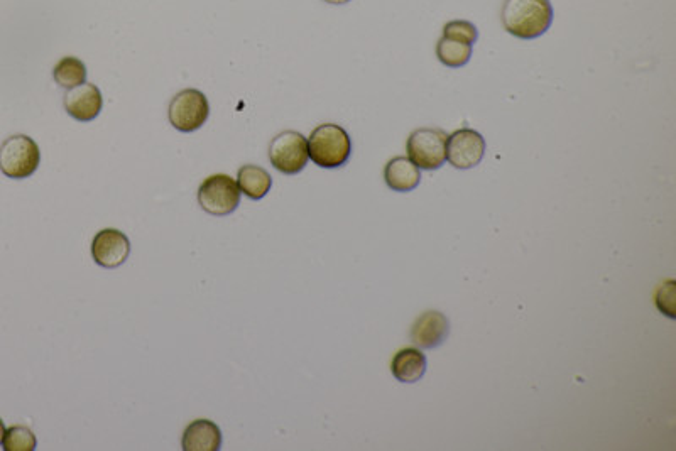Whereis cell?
<instances>
[{
	"instance_id": "1",
	"label": "cell",
	"mask_w": 676,
	"mask_h": 451,
	"mask_svg": "<svg viewBox=\"0 0 676 451\" xmlns=\"http://www.w3.org/2000/svg\"><path fill=\"white\" fill-rule=\"evenodd\" d=\"M501 21L514 38H540L553 22V7L550 0H504Z\"/></svg>"
},
{
	"instance_id": "2",
	"label": "cell",
	"mask_w": 676,
	"mask_h": 451,
	"mask_svg": "<svg viewBox=\"0 0 676 451\" xmlns=\"http://www.w3.org/2000/svg\"><path fill=\"white\" fill-rule=\"evenodd\" d=\"M308 154L313 163L325 169L344 166L352 154L349 132L338 124L318 125L308 139Z\"/></svg>"
},
{
	"instance_id": "3",
	"label": "cell",
	"mask_w": 676,
	"mask_h": 451,
	"mask_svg": "<svg viewBox=\"0 0 676 451\" xmlns=\"http://www.w3.org/2000/svg\"><path fill=\"white\" fill-rule=\"evenodd\" d=\"M41 151L31 137L24 134L9 137L0 146V171L12 180H24L36 173Z\"/></svg>"
},
{
	"instance_id": "4",
	"label": "cell",
	"mask_w": 676,
	"mask_h": 451,
	"mask_svg": "<svg viewBox=\"0 0 676 451\" xmlns=\"http://www.w3.org/2000/svg\"><path fill=\"white\" fill-rule=\"evenodd\" d=\"M198 203L213 217H227L240 205V188L229 174L208 176L198 188Z\"/></svg>"
},
{
	"instance_id": "5",
	"label": "cell",
	"mask_w": 676,
	"mask_h": 451,
	"mask_svg": "<svg viewBox=\"0 0 676 451\" xmlns=\"http://www.w3.org/2000/svg\"><path fill=\"white\" fill-rule=\"evenodd\" d=\"M447 132L423 127L416 129L408 139V156L420 169L435 171L447 161Z\"/></svg>"
},
{
	"instance_id": "6",
	"label": "cell",
	"mask_w": 676,
	"mask_h": 451,
	"mask_svg": "<svg viewBox=\"0 0 676 451\" xmlns=\"http://www.w3.org/2000/svg\"><path fill=\"white\" fill-rule=\"evenodd\" d=\"M210 105L200 90L188 88L173 97L169 104L168 117L176 131L195 132L207 122Z\"/></svg>"
},
{
	"instance_id": "7",
	"label": "cell",
	"mask_w": 676,
	"mask_h": 451,
	"mask_svg": "<svg viewBox=\"0 0 676 451\" xmlns=\"http://www.w3.org/2000/svg\"><path fill=\"white\" fill-rule=\"evenodd\" d=\"M269 159L279 173H300L310 159L306 137L296 131L281 132L269 144Z\"/></svg>"
},
{
	"instance_id": "8",
	"label": "cell",
	"mask_w": 676,
	"mask_h": 451,
	"mask_svg": "<svg viewBox=\"0 0 676 451\" xmlns=\"http://www.w3.org/2000/svg\"><path fill=\"white\" fill-rule=\"evenodd\" d=\"M486 139L474 129H460L448 136L447 159L453 168L472 169L486 154Z\"/></svg>"
},
{
	"instance_id": "9",
	"label": "cell",
	"mask_w": 676,
	"mask_h": 451,
	"mask_svg": "<svg viewBox=\"0 0 676 451\" xmlns=\"http://www.w3.org/2000/svg\"><path fill=\"white\" fill-rule=\"evenodd\" d=\"M93 261L105 269H115L122 266L131 256V240L124 232L117 229L100 230L93 237Z\"/></svg>"
},
{
	"instance_id": "10",
	"label": "cell",
	"mask_w": 676,
	"mask_h": 451,
	"mask_svg": "<svg viewBox=\"0 0 676 451\" xmlns=\"http://www.w3.org/2000/svg\"><path fill=\"white\" fill-rule=\"evenodd\" d=\"M63 104H65L66 112L73 119L78 122H90V120L97 119L104 109V97L97 85L85 82L78 87L70 88L66 92Z\"/></svg>"
},
{
	"instance_id": "11",
	"label": "cell",
	"mask_w": 676,
	"mask_h": 451,
	"mask_svg": "<svg viewBox=\"0 0 676 451\" xmlns=\"http://www.w3.org/2000/svg\"><path fill=\"white\" fill-rule=\"evenodd\" d=\"M450 333V321L440 311H426L411 327V342L420 348H437Z\"/></svg>"
},
{
	"instance_id": "12",
	"label": "cell",
	"mask_w": 676,
	"mask_h": 451,
	"mask_svg": "<svg viewBox=\"0 0 676 451\" xmlns=\"http://www.w3.org/2000/svg\"><path fill=\"white\" fill-rule=\"evenodd\" d=\"M222 446V431L219 426L208 419H197L188 424L181 448L185 451H219Z\"/></svg>"
},
{
	"instance_id": "13",
	"label": "cell",
	"mask_w": 676,
	"mask_h": 451,
	"mask_svg": "<svg viewBox=\"0 0 676 451\" xmlns=\"http://www.w3.org/2000/svg\"><path fill=\"white\" fill-rule=\"evenodd\" d=\"M384 180L386 185L398 193H408L415 190L421 183V171L411 159L406 156H398L391 159L384 168Z\"/></svg>"
},
{
	"instance_id": "14",
	"label": "cell",
	"mask_w": 676,
	"mask_h": 451,
	"mask_svg": "<svg viewBox=\"0 0 676 451\" xmlns=\"http://www.w3.org/2000/svg\"><path fill=\"white\" fill-rule=\"evenodd\" d=\"M426 367H428L426 357L420 348H403L394 355L393 362H391V372L396 377V381L401 384H415L421 381Z\"/></svg>"
},
{
	"instance_id": "15",
	"label": "cell",
	"mask_w": 676,
	"mask_h": 451,
	"mask_svg": "<svg viewBox=\"0 0 676 451\" xmlns=\"http://www.w3.org/2000/svg\"><path fill=\"white\" fill-rule=\"evenodd\" d=\"M237 185H239L240 193L249 196L251 200H262L271 191L273 178L261 166L246 164L237 173Z\"/></svg>"
},
{
	"instance_id": "16",
	"label": "cell",
	"mask_w": 676,
	"mask_h": 451,
	"mask_svg": "<svg viewBox=\"0 0 676 451\" xmlns=\"http://www.w3.org/2000/svg\"><path fill=\"white\" fill-rule=\"evenodd\" d=\"M437 56L448 68H460L467 65L472 58V44L460 43L443 36L437 44Z\"/></svg>"
},
{
	"instance_id": "17",
	"label": "cell",
	"mask_w": 676,
	"mask_h": 451,
	"mask_svg": "<svg viewBox=\"0 0 676 451\" xmlns=\"http://www.w3.org/2000/svg\"><path fill=\"white\" fill-rule=\"evenodd\" d=\"M55 82L63 88H75L87 80V68L75 56H66L53 70Z\"/></svg>"
},
{
	"instance_id": "18",
	"label": "cell",
	"mask_w": 676,
	"mask_h": 451,
	"mask_svg": "<svg viewBox=\"0 0 676 451\" xmlns=\"http://www.w3.org/2000/svg\"><path fill=\"white\" fill-rule=\"evenodd\" d=\"M2 446L6 451H34L38 446L36 435L24 426H12L6 431Z\"/></svg>"
},
{
	"instance_id": "19",
	"label": "cell",
	"mask_w": 676,
	"mask_h": 451,
	"mask_svg": "<svg viewBox=\"0 0 676 451\" xmlns=\"http://www.w3.org/2000/svg\"><path fill=\"white\" fill-rule=\"evenodd\" d=\"M443 36L474 46L477 43V39H479V29L469 21H452L445 24Z\"/></svg>"
},
{
	"instance_id": "20",
	"label": "cell",
	"mask_w": 676,
	"mask_h": 451,
	"mask_svg": "<svg viewBox=\"0 0 676 451\" xmlns=\"http://www.w3.org/2000/svg\"><path fill=\"white\" fill-rule=\"evenodd\" d=\"M675 286V281H666L665 284H661L656 293L658 310L670 318H675Z\"/></svg>"
},
{
	"instance_id": "21",
	"label": "cell",
	"mask_w": 676,
	"mask_h": 451,
	"mask_svg": "<svg viewBox=\"0 0 676 451\" xmlns=\"http://www.w3.org/2000/svg\"><path fill=\"white\" fill-rule=\"evenodd\" d=\"M327 4H333V6H344V4H349L352 0H325Z\"/></svg>"
},
{
	"instance_id": "22",
	"label": "cell",
	"mask_w": 676,
	"mask_h": 451,
	"mask_svg": "<svg viewBox=\"0 0 676 451\" xmlns=\"http://www.w3.org/2000/svg\"><path fill=\"white\" fill-rule=\"evenodd\" d=\"M6 426H4V421L0 419V445H2V441H4V436H6Z\"/></svg>"
}]
</instances>
